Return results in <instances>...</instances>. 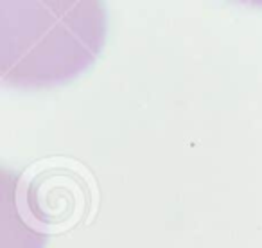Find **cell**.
<instances>
[{
	"mask_svg": "<svg viewBox=\"0 0 262 248\" xmlns=\"http://www.w3.org/2000/svg\"><path fill=\"white\" fill-rule=\"evenodd\" d=\"M106 9L97 0H2L0 76L24 88L70 81L97 59Z\"/></svg>",
	"mask_w": 262,
	"mask_h": 248,
	"instance_id": "obj_1",
	"label": "cell"
}]
</instances>
